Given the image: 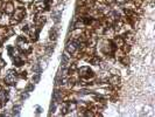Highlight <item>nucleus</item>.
<instances>
[{"instance_id": "f03ea898", "label": "nucleus", "mask_w": 155, "mask_h": 117, "mask_svg": "<svg viewBox=\"0 0 155 117\" xmlns=\"http://www.w3.org/2000/svg\"><path fill=\"white\" fill-rule=\"evenodd\" d=\"M77 42L76 41H71V42H69L68 43V46H67V50L69 52V53H74L76 49H77Z\"/></svg>"}, {"instance_id": "7ed1b4c3", "label": "nucleus", "mask_w": 155, "mask_h": 117, "mask_svg": "<svg viewBox=\"0 0 155 117\" xmlns=\"http://www.w3.org/2000/svg\"><path fill=\"white\" fill-rule=\"evenodd\" d=\"M62 60H63V61H62V64H63V66H67L68 62H69L68 55H67V54H63V55H62Z\"/></svg>"}, {"instance_id": "423d86ee", "label": "nucleus", "mask_w": 155, "mask_h": 117, "mask_svg": "<svg viewBox=\"0 0 155 117\" xmlns=\"http://www.w3.org/2000/svg\"><path fill=\"white\" fill-rule=\"evenodd\" d=\"M19 110H20V107H15V108H14V114L18 115V114H19Z\"/></svg>"}, {"instance_id": "20e7f679", "label": "nucleus", "mask_w": 155, "mask_h": 117, "mask_svg": "<svg viewBox=\"0 0 155 117\" xmlns=\"http://www.w3.org/2000/svg\"><path fill=\"white\" fill-rule=\"evenodd\" d=\"M5 98L7 99V97H6V94H5L4 91H0V103H1V102H4V101H5Z\"/></svg>"}, {"instance_id": "0eeeda50", "label": "nucleus", "mask_w": 155, "mask_h": 117, "mask_svg": "<svg viewBox=\"0 0 155 117\" xmlns=\"http://www.w3.org/2000/svg\"><path fill=\"white\" fill-rule=\"evenodd\" d=\"M39 78H40V74H38L35 78H33V80H34V82H38V81H39Z\"/></svg>"}, {"instance_id": "f257e3e1", "label": "nucleus", "mask_w": 155, "mask_h": 117, "mask_svg": "<svg viewBox=\"0 0 155 117\" xmlns=\"http://www.w3.org/2000/svg\"><path fill=\"white\" fill-rule=\"evenodd\" d=\"M15 78H17V73L9 70L8 74H7V76H6V78H5V82L8 83V84H13V83L15 82Z\"/></svg>"}, {"instance_id": "39448f33", "label": "nucleus", "mask_w": 155, "mask_h": 117, "mask_svg": "<svg viewBox=\"0 0 155 117\" xmlns=\"http://www.w3.org/2000/svg\"><path fill=\"white\" fill-rule=\"evenodd\" d=\"M50 39H51V40H53V39H54V40L56 39V31H55V29L50 32Z\"/></svg>"}]
</instances>
